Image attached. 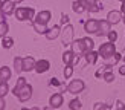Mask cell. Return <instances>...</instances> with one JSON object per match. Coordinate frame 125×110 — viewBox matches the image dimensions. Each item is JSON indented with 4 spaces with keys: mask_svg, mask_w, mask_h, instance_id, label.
<instances>
[{
    "mask_svg": "<svg viewBox=\"0 0 125 110\" xmlns=\"http://www.w3.org/2000/svg\"><path fill=\"white\" fill-rule=\"evenodd\" d=\"M70 46L75 55H85V52H89L95 47V41L89 37H84V38H79V40H73Z\"/></svg>",
    "mask_w": 125,
    "mask_h": 110,
    "instance_id": "6da1fadb",
    "label": "cell"
},
{
    "mask_svg": "<svg viewBox=\"0 0 125 110\" xmlns=\"http://www.w3.org/2000/svg\"><path fill=\"white\" fill-rule=\"evenodd\" d=\"M14 14L18 22H26V20L32 22L35 18V9L34 8H17Z\"/></svg>",
    "mask_w": 125,
    "mask_h": 110,
    "instance_id": "7a4b0ae2",
    "label": "cell"
},
{
    "mask_svg": "<svg viewBox=\"0 0 125 110\" xmlns=\"http://www.w3.org/2000/svg\"><path fill=\"white\" fill-rule=\"evenodd\" d=\"M116 52V47H115V43L113 41H108V43H102L101 47H99V57H102V60H108L111 55Z\"/></svg>",
    "mask_w": 125,
    "mask_h": 110,
    "instance_id": "3957f363",
    "label": "cell"
},
{
    "mask_svg": "<svg viewBox=\"0 0 125 110\" xmlns=\"http://www.w3.org/2000/svg\"><path fill=\"white\" fill-rule=\"evenodd\" d=\"M61 35H62V46H70L72 41H73V26L72 24H64V29L61 31Z\"/></svg>",
    "mask_w": 125,
    "mask_h": 110,
    "instance_id": "277c9868",
    "label": "cell"
},
{
    "mask_svg": "<svg viewBox=\"0 0 125 110\" xmlns=\"http://www.w3.org/2000/svg\"><path fill=\"white\" fill-rule=\"evenodd\" d=\"M84 87H85V84H84L83 79H72L70 84L67 86V92L72 95H78L84 90Z\"/></svg>",
    "mask_w": 125,
    "mask_h": 110,
    "instance_id": "5b68a950",
    "label": "cell"
},
{
    "mask_svg": "<svg viewBox=\"0 0 125 110\" xmlns=\"http://www.w3.org/2000/svg\"><path fill=\"white\" fill-rule=\"evenodd\" d=\"M15 96L18 98V101H20V102L29 101V98L32 96V86H31V84H24L23 87L18 90V93H17Z\"/></svg>",
    "mask_w": 125,
    "mask_h": 110,
    "instance_id": "8992f818",
    "label": "cell"
},
{
    "mask_svg": "<svg viewBox=\"0 0 125 110\" xmlns=\"http://www.w3.org/2000/svg\"><path fill=\"white\" fill-rule=\"evenodd\" d=\"M84 31L87 34H98L99 31V20H95V18H89L85 23H84Z\"/></svg>",
    "mask_w": 125,
    "mask_h": 110,
    "instance_id": "52a82bcc",
    "label": "cell"
},
{
    "mask_svg": "<svg viewBox=\"0 0 125 110\" xmlns=\"http://www.w3.org/2000/svg\"><path fill=\"white\" fill-rule=\"evenodd\" d=\"M62 61H64V64H72L75 66L76 63H79V55H75L73 51H66L62 54Z\"/></svg>",
    "mask_w": 125,
    "mask_h": 110,
    "instance_id": "ba28073f",
    "label": "cell"
},
{
    "mask_svg": "<svg viewBox=\"0 0 125 110\" xmlns=\"http://www.w3.org/2000/svg\"><path fill=\"white\" fill-rule=\"evenodd\" d=\"M51 17H52L51 11H41V12H38V14H37V17L34 18L32 22L40 23V24H47L49 20H51Z\"/></svg>",
    "mask_w": 125,
    "mask_h": 110,
    "instance_id": "9c48e42d",
    "label": "cell"
},
{
    "mask_svg": "<svg viewBox=\"0 0 125 110\" xmlns=\"http://www.w3.org/2000/svg\"><path fill=\"white\" fill-rule=\"evenodd\" d=\"M64 102V98H62V93H53L49 99V104H51V109H60Z\"/></svg>",
    "mask_w": 125,
    "mask_h": 110,
    "instance_id": "30bf717a",
    "label": "cell"
},
{
    "mask_svg": "<svg viewBox=\"0 0 125 110\" xmlns=\"http://www.w3.org/2000/svg\"><path fill=\"white\" fill-rule=\"evenodd\" d=\"M12 12H15V2L12 0H5L2 6V14L3 15H11Z\"/></svg>",
    "mask_w": 125,
    "mask_h": 110,
    "instance_id": "8fae6325",
    "label": "cell"
},
{
    "mask_svg": "<svg viewBox=\"0 0 125 110\" xmlns=\"http://www.w3.org/2000/svg\"><path fill=\"white\" fill-rule=\"evenodd\" d=\"M110 26H111V23L108 20H99V31H98V37H102V35H108L110 32Z\"/></svg>",
    "mask_w": 125,
    "mask_h": 110,
    "instance_id": "7c38bea8",
    "label": "cell"
},
{
    "mask_svg": "<svg viewBox=\"0 0 125 110\" xmlns=\"http://www.w3.org/2000/svg\"><path fill=\"white\" fill-rule=\"evenodd\" d=\"M51 69V63H49L47 60H40L35 63V72L37 73H44Z\"/></svg>",
    "mask_w": 125,
    "mask_h": 110,
    "instance_id": "4fadbf2b",
    "label": "cell"
},
{
    "mask_svg": "<svg viewBox=\"0 0 125 110\" xmlns=\"http://www.w3.org/2000/svg\"><path fill=\"white\" fill-rule=\"evenodd\" d=\"M72 9H73V12H76V14H83L87 9V3L84 0H75L72 3Z\"/></svg>",
    "mask_w": 125,
    "mask_h": 110,
    "instance_id": "5bb4252c",
    "label": "cell"
},
{
    "mask_svg": "<svg viewBox=\"0 0 125 110\" xmlns=\"http://www.w3.org/2000/svg\"><path fill=\"white\" fill-rule=\"evenodd\" d=\"M35 63H37V61L34 60V57H26V58H23V70H24V72L35 70Z\"/></svg>",
    "mask_w": 125,
    "mask_h": 110,
    "instance_id": "9a60e30c",
    "label": "cell"
},
{
    "mask_svg": "<svg viewBox=\"0 0 125 110\" xmlns=\"http://www.w3.org/2000/svg\"><path fill=\"white\" fill-rule=\"evenodd\" d=\"M60 34H61L60 26H58V24H55L53 28H49V29H47V32H46L44 35H46V38H47V40H55Z\"/></svg>",
    "mask_w": 125,
    "mask_h": 110,
    "instance_id": "2e32d148",
    "label": "cell"
},
{
    "mask_svg": "<svg viewBox=\"0 0 125 110\" xmlns=\"http://www.w3.org/2000/svg\"><path fill=\"white\" fill-rule=\"evenodd\" d=\"M121 12H117V11H110L108 12V15H107V20L111 23V24H117L121 22Z\"/></svg>",
    "mask_w": 125,
    "mask_h": 110,
    "instance_id": "e0dca14e",
    "label": "cell"
},
{
    "mask_svg": "<svg viewBox=\"0 0 125 110\" xmlns=\"http://www.w3.org/2000/svg\"><path fill=\"white\" fill-rule=\"evenodd\" d=\"M98 57H99V54L95 52L93 49H92V51H89V52H85V61H87V64H95L96 60H98Z\"/></svg>",
    "mask_w": 125,
    "mask_h": 110,
    "instance_id": "ac0fdd59",
    "label": "cell"
},
{
    "mask_svg": "<svg viewBox=\"0 0 125 110\" xmlns=\"http://www.w3.org/2000/svg\"><path fill=\"white\" fill-rule=\"evenodd\" d=\"M11 79V69L9 67H0V81H9Z\"/></svg>",
    "mask_w": 125,
    "mask_h": 110,
    "instance_id": "d6986e66",
    "label": "cell"
},
{
    "mask_svg": "<svg viewBox=\"0 0 125 110\" xmlns=\"http://www.w3.org/2000/svg\"><path fill=\"white\" fill-rule=\"evenodd\" d=\"M121 58H122V55H121L119 52H115V54L111 55L108 60H105V64L111 67V66H115L116 63H119V60H121Z\"/></svg>",
    "mask_w": 125,
    "mask_h": 110,
    "instance_id": "ffe728a7",
    "label": "cell"
},
{
    "mask_svg": "<svg viewBox=\"0 0 125 110\" xmlns=\"http://www.w3.org/2000/svg\"><path fill=\"white\" fill-rule=\"evenodd\" d=\"M107 66V64H105ZM102 79L105 83H111V81H115V75H113V72H111V67L107 66V69H105V72L102 73Z\"/></svg>",
    "mask_w": 125,
    "mask_h": 110,
    "instance_id": "44dd1931",
    "label": "cell"
},
{
    "mask_svg": "<svg viewBox=\"0 0 125 110\" xmlns=\"http://www.w3.org/2000/svg\"><path fill=\"white\" fill-rule=\"evenodd\" d=\"M14 69L17 73H21L23 72V58L20 57H15L14 58Z\"/></svg>",
    "mask_w": 125,
    "mask_h": 110,
    "instance_id": "7402d4cb",
    "label": "cell"
},
{
    "mask_svg": "<svg viewBox=\"0 0 125 110\" xmlns=\"http://www.w3.org/2000/svg\"><path fill=\"white\" fill-rule=\"evenodd\" d=\"M32 24H34V29L37 31L38 34H46L47 32V24H40V23H35V22H32Z\"/></svg>",
    "mask_w": 125,
    "mask_h": 110,
    "instance_id": "603a6c76",
    "label": "cell"
},
{
    "mask_svg": "<svg viewBox=\"0 0 125 110\" xmlns=\"http://www.w3.org/2000/svg\"><path fill=\"white\" fill-rule=\"evenodd\" d=\"M24 84H28V83H26V78H24V77H20V78H18V81H17V84H15L14 92H12V93H14V95H17V93H18V90H20V89L23 87Z\"/></svg>",
    "mask_w": 125,
    "mask_h": 110,
    "instance_id": "cb8c5ba5",
    "label": "cell"
},
{
    "mask_svg": "<svg viewBox=\"0 0 125 110\" xmlns=\"http://www.w3.org/2000/svg\"><path fill=\"white\" fill-rule=\"evenodd\" d=\"M8 31H9L8 23H6L5 20H2V22H0V38H3V37H6V34H8Z\"/></svg>",
    "mask_w": 125,
    "mask_h": 110,
    "instance_id": "d4e9b609",
    "label": "cell"
},
{
    "mask_svg": "<svg viewBox=\"0 0 125 110\" xmlns=\"http://www.w3.org/2000/svg\"><path fill=\"white\" fill-rule=\"evenodd\" d=\"M2 46H3L5 49H11L12 46H14V38H11V37H3Z\"/></svg>",
    "mask_w": 125,
    "mask_h": 110,
    "instance_id": "484cf974",
    "label": "cell"
},
{
    "mask_svg": "<svg viewBox=\"0 0 125 110\" xmlns=\"http://www.w3.org/2000/svg\"><path fill=\"white\" fill-rule=\"evenodd\" d=\"M81 107H83V104H81V101L78 99V98H75V99H72L70 102H69V109L70 110H79Z\"/></svg>",
    "mask_w": 125,
    "mask_h": 110,
    "instance_id": "4316f807",
    "label": "cell"
},
{
    "mask_svg": "<svg viewBox=\"0 0 125 110\" xmlns=\"http://www.w3.org/2000/svg\"><path fill=\"white\" fill-rule=\"evenodd\" d=\"M8 92H9L8 81H0V96H6Z\"/></svg>",
    "mask_w": 125,
    "mask_h": 110,
    "instance_id": "83f0119b",
    "label": "cell"
},
{
    "mask_svg": "<svg viewBox=\"0 0 125 110\" xmlns=\"http://www.w3.org/2000/svg\"><path fill=\"white\" fill-rule=\"evenodd\" d=\"M72 75H73V66H72V64H67L66 69H64V78L69 79Z\"/></svg>",
    "mask_w": 125,
    "mask_h": 110,
    "instance_id": "f1b7e54d",
    "label": "cell"
},
{
    "mask_svg": "<svg viewBox=\"0 0 125 110\" xmlns=\"http://www.w3.org/2000/svg\"><path fill=\"white\" fill-rule=\"evenodd\" d=\"M108 110V109H111L108 104H102V102H98V104H95V106H93V110Z\"/></svg>",
    "mask_w": 125,
    "mask_h": 110,
    "instance_id": "f546056e",
    "label": "cell"
},
{
    "mask_svg": "<svg viewBox=\"0 0 125 110\" xmlns=\"http://www.w3.org/2000/svg\"><path fill=\"white\" fill-rule=\"evenodd\" d=\"M101 9H102V8H101V6H99L98 3H96V5H90V6H87V11H90V12H99Z\"/></svg>",
    "mask_w": 125,
    "mask_h": 110,
    "instance_id": "4dcf8cb0",
    "label": "cell"
},
{
    "mask_svg": "<svg viewBox=\"0 0 125 110\" xmlns=\"http://www.w3.org/2000/svg\"><path fill=\"white\" fill-rule=\"evenodd\" d=\"M117 40V32H116V31H110V32H108V41H116Z\"/></svg>",
    "mask_w": 125,
    "mask_h": 110,
    "instance_id": "1f68e13d",
    "label": "cell"
},
{
    "mask_svg": "<svg viewBox=\"0 0 125 110\" xmlns=\"http://www.w3.org/2000/svg\"><path fill=\"white\" fill-rule=\"evenodd\" d=\"M69 22H70L69 15H67V14H61V24H67Z\"/></svg>",
    "mask_w": 125,
    "mask_h": 110,
    "instance_id": "d6a6232c",
    "label": "cell"
},
{
    "mask_svg": "<svg viewBox=\"0 0 125 110\" xmlns=\"http://www.w3.org/2000/svg\"><path fill=\"white\" fill-rule=\"evenodd\" d=\"M49 84H51V86H55V87H58V86H60V81H58L57 78H51V81H49Z\"/></svg>",
    "mask_w": 125,
    "mask_h": 110,
    "instance_id": "836d02e7",
    "label": "cell"
},
{
    "mask_svg": "<svg viewBox=\"0 0 125 110\" xmlns=\"http://www.w3.org/2000/svg\"><path fill=\"white\" fill-rule=\"evenodd\" d=\"M116 109H119V110H125V104L122 101H116Z\"/></svg>",
    "mask_w": 125,
    "mask_h": 110,
    "instance_id": "e575fe53",
    "label": "cell"
},
{
    "mask_svg": "<svg viewBox=\"0 0 125 110\" xmlns=\"http://www.w3.org/2000/svg\"><path fill=\"white\" fill-rule=\"evenodd\" d=\"M6 104H5V96H0V110H5Z\"/></svg>",
    "mask_w": 125,
    "mask_h": 110,
    "instance_id": "d590c367",
    "label": "cell"
},
{
    "mask_svg": "<svg viewBox=\"0 0 125 110\" xmlns=\"http://www.w3.org/2000/svg\"><path fill=\"white\" fill-rule=\"evenodd\" d=\"M105 69H107V66H105V67H102V69H99V70L96 72V78H101V77H102V73L105 72Z\"/></svg>",
    "mask_w": 125,
    "mask_h": 110,
    "instance_id": "8d00e7d4",
    "label": "cell"
},
{
    "mask_svg": "<svg viewBox=\"0 0 125 110\" xmlns=\"http://www.w3.org/2000/svg\"><path fill=\"white\" fill-rule=\"evenodd\" d=\"M84 2L87 3V6H90V5H96L98 0H84Z\"/></svg>",
    "mask_w": 125,
    "mask_h": 110,
    "instance_id": "74e56055",
    "label": "cell"
},
{
    "mask_svg": "<svg viewBox=\"0 0 125 110\" xmlns=\"http://www.w3.org/2000/svg\"><path fill=\"white\" fill-rule=\"evenodd\" d=\"M119 73H121V75H125V64L122 67H119Z\"/></svg>",
    "mask_w": 125,
    "mask_h": 110,
    "instance_id": "f35d334b",
    "label": "cell"
},
{
    "mask_svg": "<svg viewBox=\"0 0 125 110\" xmlns=\"http://www.w3.org/2000/svg\"><path fill=\"white\" fill-rule=\"evenodd\" d=\"M121 11H122V14H125V0L122 2V6H121Z\"/></svg>",
    "mask_w": 125,
    "mask_h": 110,
    "instance_id": "ab89813d",
    "label": "cell"
},
{
    "mask_svg": "<svg viewBox=\"0 0 125 110\" xmlns=\"http://www.w3.org/2000/svg\"><path fill=\"white\" fill-rule=\"evenodd\" d=\"M2 6H3V2H2V0H0V9H2Z\"/></svg>",
    "mask_w": 125,
    "mask_h": 110,
    "instance_id": "60d3db41",
    "label": "cell"
},
{
    "mask_svg": "<svg viewBox=\"0 0 125 110\" xmlns=\"http://www.w3.org/2000/svg\"><path fill=\"white\" fill-rule=\"evenodd\" d=\"M23 2V0H15V3H21Z\"/></svg>",
    "mask_w": 125,
    "mask_h": 110,
    "instance_id": "b9f144b4",
    "label": "cell"
},
{
    "mask_svg": "<svg viewBox=\"0 0 125 110\" xmlns=\"http://www.w3.org/2000/svg\"><path fill=\"white\" fill-rule=\"evenodd\" d=\"M122 22H124V23H125V14H124V17H122Z\"/></svg>",
    "mask_w": 125,
    "mask_h": 110,
    "instance_id": "7bdbcfd3",
    "label": "cell"
},
{
    "mask_svg": "<svg viewBox=\"0 0 125 110\" xmlns=\"http://www.w3.org/2000/svg\"><path fill=\"white\" fill-rule=\"evenodd\" d=\"M122 60H124V63H125V55H122Z\"/></svg>",
    "mask_w": 125,
    "mask_h": 110,
    "instance_id": "ee69618b",
    "label": "cell"
},
{
    "mask_svg": "<svg viewBox=\"0 0 125 110\" xmlns=\"http://www.w3.org/2000/svg\"><path fill=\"white\" fill-rule=\"evenodd\" d=\"M119 2H121V3H122V2H124V0H119Z\"/></svg>",
    "mask_w": 125,
    "mask_h": 110,
    "instance_id": "f6af8a7d",
    "label": "cell"
}]
</instances>
